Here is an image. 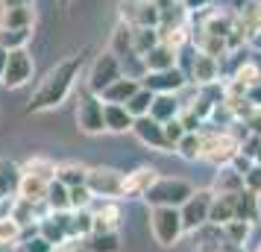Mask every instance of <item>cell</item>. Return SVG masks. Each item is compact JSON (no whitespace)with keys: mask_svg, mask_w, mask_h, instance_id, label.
Instances as JSON below:
<instances>
[{"mask_svg":"<svg viewBox=\"0 0 261 252\" xmlns=\"http://www.w3.org/2000/svg\"><path fill=\"white\" fill-rule=\"evenodd\" d=\"M241 188H244V176L232 164L217 167V176H214V185H212L214 193H238Z\"/></svg>","mask_w":261,"mask_h":252,"instance_id":"obj_27","label":"cell"},{"mask_svg":"<svg viewBox=\"0 0 261 252\" xmlns=\"http://www.w3.org/2000/svg\"><path fill=\"white\" fill-rule=\"evenodd\" d=\"M56 179L62 185H68V188H76V185H85L88 179V167L85 164H76V161H65L56 167Z\"/></svg>","mask_w":261,"mask_h":252,"instance_id":"obj_34","label":"cell"},{"mask_svg":"<svg viewBox=\"0 0 261 252\" xmlns=\"http://www.w3.org/2000/svg\"><path fill=\"white\" fill-rule=\"evenodd\" d=\"M18 170H15V164H9V161H0V193H6L9 188H18Z\"/></svg>","mask_w":261,"mask_h":252,"instance_id":"obj_41","label":"cell"},{"mask_svg":"<svg viewBox=\"0 0 261 252\" xmlns=\"http://www.w3.org/2000/svg\"><path fill=\"white\" fill-rule=\"evenodd\" d=\"M159 179L155 167H135L132 173H123V188H120V200H135L144 197L147 188Z\"/></svg>","mask_w":261,"mask_h":252,"instance_id":"obj_14","label":"cell"},{"mask_svg":"<svg viewBox=\"0 0 261 252\" xmlns=\"http://www.w3.org/2000/svg\"><path fill=\"white\" fill-rule=\"evenodd\" d=\"M185 12H200V9H212L214 0H179Z\"/></svg>","mask_w":261,"mask_h":252,"instance_id":"obj_47","label":"cell"},{"mask_svg":"<svg viewBox=\"0 0 261 252\" xmlns=\"http://www.w3.org/2000/svg\"><path fill=\"white\" fill-rule=\"evenodd\" d=\"M56 161L47 156H33V158H27L24 164H21V170L18 173H24V176H36V179H44V182H53L56 179Z\"/></svg>","mask_w":261,"mask_h":252,"instance_id":"obj_25","label":"cell"},{"mask_svg":"<svg viewBox=\"0 0 261 252\" xmlns=\"http://www.w3.org/2000/svg\"><path fill=\"white\" fill-rule=\"evenodd\" d=\"M12 249L15 252H56V246H53V243H47V240L36 232V235H27V238H21Z\"/></svg>","mask_w":261,"mask_h":252,"instance_id":"obj_39","label":"cell"},{"mask_svg":"<svg viewBox=\"0 0 261 252\" xmlns=\"http://www.w3.org/2000/svg\"><path fill=\"white\" fill-rule=\"evenodd\" d=\"M47 185L50 182H44V179H36V176H18V197L21 200H27V203H36V205H41L44 203V197H47Z\"/></svg>","mask_w":261,"mask_h":252,"instance_id":"obj_23","label":"cell"},{"mask_svg":"<svg viewBox=\"0 0 261 252\" xmlns=\"http://www.w3.org/2000/svg\"><path fill=\"white\" fill-rule=\"evenodd\" d=\"M120 21L129 26H155L162 24V12L153 0H120Z\"/></svg>","mask_w":261,"mask_h":252,"instance_id":"obj_9","label":"cell"},{"mask_svg":"<svg viewBox=\"0 0 261 252\" xmlns=\"http://www.w3.org/2000/svg\"><path fill=\"white\" fill-rule=\"evenodd\" d=\"M235 220H244L249 226H255L261 220V203H258V193L241 188L235 193Z\"/></svg>","mask_w":261,"mask_h":252,"instance_id":"obj_17","label":"cell"},{"mask_svg":"<svg viewBox=\"0 0 261 252\" xmlns=\"http://www.w3.org/2000/svg\"><path fill=\"white\" fill-rule=\"evenodd\" d=\"M68 197H71V211H80V208H91V203H94V193L88 191V185H76V188H68Z\"/></svg>","mask_w":261,"mask_h":252,"instance_id":"obj_40","label":"cell"},{"mask_svg":"<svg viewBox=\"0 0 261 252\" xmlns=\"http://www.w3.org/2000/svg\"><path fill=\"white\" fill-rule=\"evenodd\" d=\"M3 197H6V193H0V205H3Z\"/></svg>","mask_w":261,"mask_h":252,"instance_id":"obj_52","label":"cell"},{"mask_svg":"<svg viewBox=\"0 0 261 252\" xmlns=\"http://www.w3.org/2000/svg\"><path fill=\"white\" fill-rule=\"evenodd\" d=\"M80 73H83V53H73L68 59L56 62L47 71V76L41 79V85L36 88V94L30 97L27 111H50V108H59L71 97L73 88H76Z\"/></svg>","mask_w":261,"mask_h":252,"instance_id":"obj_1","label":"cell"},{"mask_svg":"<svg viewBox=\"0 0 261 252\" xmlns=\"http://www.w3.org/2000/svg\"><path fill=\"white\" fill-rule=\"evenodd\" d=\"M217 76H220V59L205 56V53H197V56L191 59L188 82H197L200 88H205V85H217L220 82Z\"/></svg>","mask_w":261,"mask_h":252,"instance_id":"obj_13","label":"cell"},{"mask_svg":"<svg viewBox=\"0 0 261 252\" xmlns=\"http://www.w3.org/2000/svg\"><path fill=\"white\" fill-rule=\"evenodd\" d=\"M0 26H6V30H30V26H36V6L0 9Z\"/></svg>","mask_w":261,"mask_h":252,"instance_id":"obj_24","label":"cell"},{"mask_svg":"<svg viewBox=\"0 0 261 252\" xmlns=\"http://www.w3.org/2000/svg\"><path fill=\"white\" fill-rule=\"evenodd\" d=\"M33 38V26L30 30H6L0 26V47L3 50H24Z\"/></svg>","mask_w":261,"mask_h":252,"instance_id":"obj_36","label":"cell"},{"mask_svg":"<svg viewBox=\"0 0 261 252\" xmlns=\"http://www.w3.org/2000/svg\"><path fill=\"white\" fill-rule=\"evenodd\" d=\"M159 41H162V36H159L155 26H132V47H135V56L138 59H141L147 50H153Z\"/></svg>","mask_w":261,"mask_h":252,"instance_id":"obj_31","label":"cell"},{"mask_svg":"<svg viewBox=\"0 0 261 252\" xmlns=\"http://www.w3.org/2000/svg\"><path fill=\"white\" fill-rule=\"evenodd\" d=\"M138 88H141V79H135V76H126V73H123L120 79H115V82L100 94V100H103V103H118V106H123Z\"/></svg>","mask_w":261,"mask_h":252,"instance_id":"obj_18","label":"cell"},{"mask_svg":"<svg viewBox=\"0 0 261 252\" xmlns=\"http://www.w3.org/2000/svg\"><path fill=\"white\" fill-rule=\"evenodd\" d=\"M33 71H36V62L30 56V50H9V59H6V71H3V79L0 82L6 88H24L30 79H33Z\"/></svg>","mask_w":261,"mask_h":252,"instance_id":"obj_11","label":"cell"},{"mask_svg":"<svg viewBox=\"0 0 261 252\" xmlns=\"http://www.w3.org/2000/svg\"><path fill=\"white\" fill-rule=\"evenodd\" d=\"M179 62V50L170 47L167 41H159L153 50H147L141 56V65H144V73L147 71H167V68H176Z\"/></svg>","mask_w":261,"mask_h":252,"instance_id":"obj_15","label":"cell"},{"mask_svg":"<svg viewBox=\"0 0 261 252\" xmlns=\"http://www.w3.org/2000/svg\"><path fill=\"white\" fill-rule=\"evenodd\" d=\"M24 235V226L15 220L12 214H3L0 217V246H15Z\"/></svg>","mask_w":261,"mask_h":252,"instance_id":"obj_37","label":"cell"},{"mask_svg":"<svg viewBox=\"0 0 261 252\" xmlns=\"http://www.w3.org/2000/svg\"><path fill=\"white\" fill-rule=\"evenodd\" d=\"M129 132L135 135L144 147H150V150H155V153H173V147L167 144V138H165V126H162L159 120H153L150 115L132 120Z\"/></svg>","mask_w":261,"mask_h":252,"instance_id":"obj_12","label":"cell"},{"mask_svg":"<svg viewBox=\"0 0 261 252\" xmlns=\"http://www.w3.org/2000/svg\"><path fill=\"white\" fill-rule=\"evenodd\" d=\"M249 41H252V47L258 50V56H261V30H255V33L249 36Z\"/></svg>","mask_w":261,"mask_h":252,"instance_id":"obj_50","label":"cell"},{"mask_svg":"<svg viewBox=\"0 0 261 252\" xmlns=\"http://www.w3.org/2000/svg\"><path fill=\"white\" fill-rule=\"evenodd\" d=\"M249 223H244V220H229V223H223L220 226V235L226 238V243L229 246H238V249H244L249 240Z\"/></svg>","mask_w":261,"mask_h":252,"instance_id":"obj_33","label":"cell"},{"mask_svg":"<svg viewBox=\"0 0 261 252\" xmlns=\"http://www.w3.org/2000/svg\"><path fill=\"white\" fill-rule=\"evenodd\" d=\"M6 59H9V50L0 47V79H3V71H6Z\"/></svg>","mask_w":261,"mask_h":252,"instance_id":"obj_51","label":"cell"},{"mask_svg":"<svg viewBox=\"0 0 261 252\" xmlns=\"http://www.w3.org/2000/svg\"><path fill=\"white\" fill-rule=\"evenodd\" d=\"M173 153H176L179 158H185V161H200L202 158V129H197V132H185L176 141Z\"/></svg>","mask_w":261,"mask_h":252,"instance_id":"obj_28","label":"cell"},{"mask_svg":"<svg viewBox=\"0 0 261 252\" xmlns=\"http://www.w3.org/2000/svg\"><path fill=\"white\" fill-rule=\"evenodd\" d=\"M232 79H235L238 85H244V88H249V85H258V82H261V68H258L252 59H244V62L235 68Z\"/></svg>","mask_w":261,"mask_h":252,"instance_id":"obj_38","label":"cell"},{"mask_svg":"<svg viewBox=\"0 0 261 252\" xmlns=\"http://www.w3.org/2000/svg\"><path fill=\"white\" fill-rule=\"evenodd\" d=\"M103 120H106V132L123 135L132 129V115L126 111V106H118V103H103Z\"/></svg>","mask_w":261,"mask_h":252,"instance_id":"obj_20","label":"cell"},{"mask_svg":"<svg viewBox=\"0 0 261 252\" xmlns=\"http://www.w3.org/2000/svg\"><path fill=\"white\" fill-rule=\"evenodd\" d=\"M241 153L252 158V164H261V138L258 135H247V144H241Z\"/></svg>","mask_w":261,"mask_h":252,"instance_id":"obj_43","label":"cell"},{"mask_svg":"<svg viewBox=\"0 0 261 252\" xmlns=\"http://www.w3.org/2000/svg\"><path fill=\"white\" fill-rule=\"evenodd\" d=\"M162 126H165V138H167V144H170V147H176V141L188 132V129H185V123H182L179 118L167 120V123H162Z\"/></svg>","mask_w":261,"mask_h":252,"instance_id":"obj_42","label":"cell"},{"mask_svg":"<svg viewBox=\"0 0 261 252\" xmlns=\"http://www.w3.org/2000/svg\"><path fill=\"white\" fill-rule=\"evenodd\" d=\"M91 217H94V232H115L120 226V205L118 200H100L91 203Z\"/></svg>","mask_w":261,"mask_h":252,"instance_id":"obj_16","label":"cell"},{"mask_svg":"<svg viewBox=\"0 0 261 252\" xmlns=\"http://www.w3.org/2000/svg\"><path fill=\"white\" fill-rule=\"evenodd\" d=\"M120 76H123V65H120V59L112 53V50H103V53L91 62V71H88L85 88H88L91 94L100 97L109 85L115 82V79H120Z\"/></svg>","mask_w":261,"mask_h":252,"instance_id":"obj_6","label":"cell"},{"mask_svg":"<svg viewBox=\"0 0 261 252\" xmlns=\"http://www.w3.org/2000/svg\"><path fill=\"white\" fill-rule=\"evenodd\" d=\"M212 200H214L212 188H194V193L179 205L185 235H188V232L194 235V232H200L202 226H208V208H212Z\"/></svg>","mask_w":261,"mask_h":252,"instance_id":"obj_5","label":"cell"},{"mask_svg":"<svg viewBox=\"0 0 261 252\" xmlns=\"http://www.w3.org/2000/svg\"><path fill=\"white\" fill-rule=\"evenodd\" d=\"M229 164H232V167H235L238 173H241V176H244V173H247V170L252 167V158H249L247 153H238V156L232 158V161H229Z\"/></svg>","mask_w":261,"mask_h":252,"instance_id":"obj_46","label":"cell"},{"mask_svg":"<svg viewBox=\"0 0 261 252\" xmlns=\"http://www.w3.org/2000/svg\"><path fill=\"white\" fill-rule=\"evenodd\" d=\"M252 3H255V6H261V0H252Z\"/></svg>","mask_w":261,"mask_h":252,"instance_id":"obj_53","label":"cell"},{"mask_svg":"<svg viewBox=\"0 0 261 252\" xmlns=\"http://www.w3.org/2000/svg\"><path fill=\"white\" fill-rule=\"evenodd\" d=\"M247 103L252 108H261V82L258 85H249V88H247Z\"/></svg>","mask_w":261,"mask_h":252,"instance_id":"obj_48","label":"cell"},{"mask_svg":"<svg viewBox=\"0 0 261 252\" xmlns=\"http://www.w3.org/2000/svg\"><path fill=\"white\" fill-rule=\"evenodd\" d=\"M244 129H247L249 135H258L261 138V108H252L247 118H244Z\"/></svg>","mask_w":261,"mask_h":252,"instance_id":"obj_45","label":"cell"},{"mask_svg":"<svg viewBox=\"0 0 261 252\" xmlns=\"http://www.w3.org/2000/svg\"><path fill=\"white\" fill-rule=\"evenodd\" d=\"M88 191L94 193V200H120L123 188V173L115 167H88Z\"/></svg>","mask_w":261,"mask_h":252,"instance_id":"obj_8","label":"cell"},{"mask_svg":"<svg viewBox=\"0 0 261 252\" xmlns=\"http://www.w3.org/2000/svg\"><path fill=\"white\" fill-rule=\"evenodd\" d=\"M150 232H153V238L159 246H176L179 238L185 235L179 208H167V205L150 208Z\"/></svg>","mask_w":261,"mask_h":252,"instance_id":"obj_4","label":"cell"},{"mask_svg":"<svg viewBox=\"0 0 261 252\" xmlns=\"http://www.w3.org/2000/svg\"><path fill=\"white\" fill-rule=\"evenodd\" d=\"M179 111H182V103L176 100V94H155L153 106H150V118L167 123V120L179 118Z\"/></svg>","mask_w":261,"mask_h":252,"instance_id":"obj_26","label":"cell"},{"mask_svg":"<svg viewBox=\"0 0 261 252\" xmlns=\"http://www.w3.org/2000/svg\"><path fill=\"white\" fill-rule=\"evenodd\" d=\"M83 246L88 252H120V235L115 232H91L83 240Z\"/></svg>","mask_w":261,"mask_h":252,"instance_id":"obj_29","label":"cell"},{"mask_svg":"<svg viewBox=\"0 0 261 252\" xmlns=\"http://www.w3.org/2000/svg\"><path fill=\"white\" fill-rule=\"evenodd\" d=\"M235 220V193H214L208 208V226H223Z\"/></svg>","mask_w":261,"mask_h":252,"instance_id":"obj_21","label":"cell"},{"mask_svg":"<svg viewBox=\"0 0 261 252\" xmlns=\"http://www.w3.org/2000/svg\"><path fill=\"white\" fill-rule=\"evenodd\" d=\"M76 126L85 135H103L106 132V120H103V100L91 94L88 88L80 91L76 100Z\"/></svg>","mask_w":261,"mask_h":252,"instance_id":"obj_7","label":"cell"},{"mask_svg":"<svg viewBox=\"0 0 261 252\" xmlns=\"http://www.w3.org/2000/svg\"><path fill=\"white\" fill-rule=\"evenodd\" d=\"M94 232V217H91V208H80V211H71V223H68V235L73 240H85Z\"/></svg>","mask_w":261,"mask_h":252,"instance_id":"obj_30","label":"cell"},{"mask_svg":"<svg viewBox=\"0 0 261 252\" xmlns=\"http://www.w3.org/2000/svg\"><path fill=\"white\" fill-rule=\"evenodd\" d=\"M241 153V138L232 135L229 129H212V132H202V158L214 167H223L232 158Z\"/></svg>","mask_w":261,"mask_h":252,"instance_id":"obj_3","label":"cell"},{"mask_svg":"<svg viewBox=\"0 0 261 252\" xmlns=\"http://www.w3.org/2000/svg\"><path fill=\"white\" fill-rule=\"evenodd\" d=\"M109 50L120 59V65H123V59H138V56H135V47H132V26L129 24L120 21V24L115 26L112 41H109Z\"/></svg>","mask_w":261,"mask_h":252,"instance_id":"obj_22","label":"cell"},{"mask_svg":"<svg viewBox=\"0 0 261 252\" xmlns=\"http://www.w3.org/2000/svg\"><path fill=\"white\" fill-rule=\"evenodd\" d=\"M191 41H194L197 53H205V56H214V59H223V56H229V50H226V41H223V38H217V36H212V33H205L202 26H194Z\"/></svg>","mask_w":261,"mask_h":252,"instance_id":"obj_19","label":"cell"},{"mask_svg":"<svg viewBox=\"0 0 261 252\" xmlns=\"http://www.w3.org/2000/svg\"><path fill=\"white\" fill-rule=\"evenodd\" d=\"M191 193H194V185H191L188 179H179V176H159V179L147 188V193H144L141 200L150 205V208H155V205L179 208Z\"/></svg>","mask_w":261,"mask_h":252,"instance_id":"obj_2","label":"cell"},{"mask_svg":"<svg viewBox=\"0 0 261 252\" xmlns=\"http://www.w3.org/2000/svg\"><path fill=\"white\" fill-rule=\"evenodd\" d=\"M153 100H155L153 91L138 88V91H135L126 103H123V106H126V111H129L132 118H147V115H150V106H153Z\"/></svg>","mask_w":261,"mask_h":252,"instance_id":"obj_35","label":"cell"},{"mask_svg":"<svg viewBox=\"0 0 261 252\" xmlns=\"http://www.w3.org/2000/svg\"><path fill=\"white\" fill-rule=\"evenodd\" d=\"M47 211H71V197H68V185H62L59 179H53L47 185V197H44Z\"/></svg>","mask_w":261,"mask_h":252,"instance_id":"obj_32","label":"cell"},{"mask_svg":"<svg viewBox=\"0 0 261 252\" xmlns=\"http://www.w3.org/2000/svg\"><path fill=\"white\" fill-rule=\"evenodd\" d=\"M244 188L252 193H261V164H252V167L244 173Z\"/></svg>","mask_w":261,"mask_h":252,"instance_id":"obj_44","label":"cell"},{"mask_svg":"<svg viewBox=\"0 0 261 252\" xmlns=\"http://www.w3.org/2000/svg\"><path fill=\"white\" fill-rule=\"evenodd\" d=\"M188 85V73L182 68H167V71H147L141 76V88L153 91V94H179Z\"/></svg>","mask_w":261,"mask_h":252,"instance_id":"obj_10","label":"cell"},{"mask_svg":"<svg viewBox=\"0 0 261 252\" xmlns=\"http://www.w3.org/2000/svg\"><path fill=\"white\" fill-rule=\"evenodd\" d=\"M24 6H36V0H0V9H24Z\"/></svg>","mask_w":261,"mask_h":252,"instance_id":"obj_49","label":"cell"}]
</instances>
